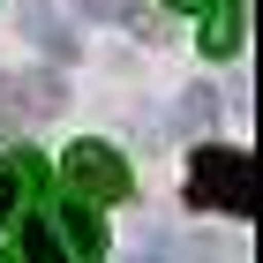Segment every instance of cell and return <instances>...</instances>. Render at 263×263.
Segmentation results:
<instances>
[{
    "label": "cell",
    "mask_w": 263,
    "mask_h": 263,
    "mask_svg": "<svg viewBox=\"0 0 263 263\" xmlns=\"http://www.w3.org/2000/svg\"><path fill=\"white\" fill-rule=\"evenodd\" d=\"M241 23H248V0H203V30H196L203 61H233L241 53Z\"/></svg>",
    "instance_id": "obj_4"
},
{
    "label": "cell",
    "mask_w": 263,
    "mask_h": 263,
    "mask_svg": "<svg viewBox=\"0 0 263 263\" xmlns=\"http://www.w3.org/2000/svg\"><path fill=\"white\" fill-rule=\"evenodd\" d=\"M128 263H173V241H165V233H151V226H143L136 241H128Z\"/></svg>",
    "instance_id": "obj_7"
},
{
    "label": "cell",
    "mask_w": 263,
    "mask_h": 263,
    "mask_svg": "<svg viewBox=\"0 0 263 263\" xmlns=\"http://www.w3.org/2000/svg\"><path fill=\"white\" fill-rule=\"evenodd\" d=\"M15 263H68V241H61V226H53V203H30L15 218V248H8Z\"/></svg>",
    "instance_id": "obj_3"
},
{
    "label": "cell",
    "mask_w": 263,
    "mask_h": 263,
    "mask_svg": "<svg viewBox=\"0 0 263 263\" xmlns=\"http://www.w3.org/2000/svg\"><path fill=\"white\" fill-rule=\"evenodd\" d=\"M256 158L248 151H196L188 158V203L196 211H226V218H248L256 211Z\"/></svg>",
    "instance_id": "obj_1"
},
{
    "label": "cell",
    "mask_w": 263,
    "mask_h": 263,
    "mask_svg": "<svg viewBox=\"0 0 263 263\" xmlns=\"http://www.w3.org/2000/svg\"><path fill=\"white\" fill-rule=\"evenodd\" d=\"M0 263H15V256H8V248H0Z\"/></svg>",
    "instance_id": "obj_10"
},
{
    "label": "cell",
    "mask_w": 263,
    "mask_h": 263,
    "mask_svg": "<svg viewBox=\"0 0 263 263\" xmlns=\"http://www.w3.org/2000/svg\"><path fill=\"white\" fill-rule=\"evenodd\" d=\"M53 226H61V241H68V263H98L105 256V218L90 203H53Z\"/></svg>",
    "instance_id": "obj_5"
},
{
    "label": "cell",
    "mask_w": 263,
    "mask_h": 263,
    "mask_svg": "<svg viewBox=\"0 0 263 263\" xmlns=\"http://www.w3.org/2000/svg\"><path fill=\"white\" fill-rule=\"evenodd\" d=\"M83 15H90V23H121L128 0H83Z\"/></svg>",
    "instance_id": "obj_8"
},
{
    "label": "cell",
    "mask_w": 263,
    "mask_h": 263,
    "mask_svg": "<svg viewBox=\"0 0 263 263\" xmlns=\"http://www.w3.org/2000/svg\"><path fill=\"white\" fill-rule=\"evenodd\" d=\"M61 181H68V203H128L136 196V173H128V158L113 151V143H68L61 151Z\"/></svg>",
    "instance_id": "obj_2"
},
{
    "label": "cell",
    "mask_w": 263,
    "mask_h": 263,
    "mask_svg": "<svg viewBox=\"0 0 263 263\" xmlns=\"http://www.w3.org/2000/svg\"><path fill=\"white\" fill-rule=\"evenodd\" d=\"M165 8H181V15H203V0H165Z\"/></svg>",
    "instance_id": "obj_9"
},
{
    "label": "cell",
    "mask_w": 263,
    "mask_h": 263,
    "mask_svg": "<svg viewBox=\"0 0 263 263\" xmlns=\"http://www.w3.org/2000/svg\"><path fill=\"white\" fill-rule=\"evenodd\" d=\"M38 173H45V165L30 158V151H8V158H0V218H23V203H30Z\"/></svg>",
    "instance_id": "obj_6"
}]
</instances>
